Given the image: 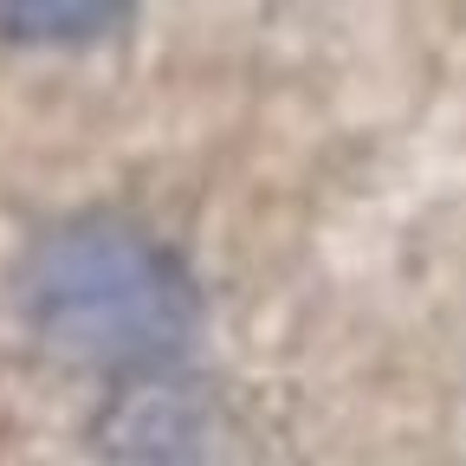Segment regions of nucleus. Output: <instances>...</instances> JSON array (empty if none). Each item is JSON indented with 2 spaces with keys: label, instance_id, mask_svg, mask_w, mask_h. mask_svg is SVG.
<instances>
[{
  "label": "nucleus",
  "instance_id": "obj_1",
  "mask_svg": "<svg viewBox=\"0 0 466 466\" xmlns=\"http://www.w3.org/2000/svg\"><path fill=\"white\" fill-rule=\"evenodd\" d=\"M20 305L58 357L91 370H162L201 324V299L175 253L116 214L52 227L20 266Z\"/></svg>",
  "mask_w": 466,
  "mask_h": 466
},
{
  "label": "nucleus",
  "instance_id": "obj_2",
  "mask_svg": "<svg viewBox=\"0 0 466 466\" xmlns=\"http://www.w3.org/2000/svg\"><path fill=\"white\" fill-rule=\"evenodd\" d=\"M124 20V7H0L7 39H97Z\"/></svg>",
  "mask_w": 466,
  "mask_h": 466
}]
</instances>
